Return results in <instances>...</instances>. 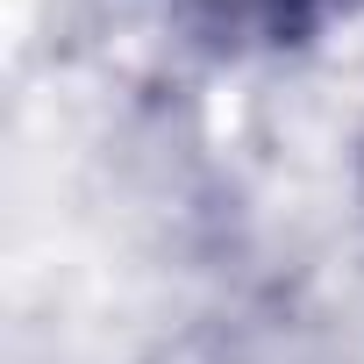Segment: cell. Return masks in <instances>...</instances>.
<instances>
[{"mask_svg":"<svg viewBox=\"0 0 364 364\" xmlns=\"http://www.w3.org/2000/svg\"><path fill=\"white\" fill-rule=\"evenodd\" d=\"M350 0H164V15L208 50H307Z\"/></svg>","mask_w":364,"mask_h":364,"instance_id":"1","label":"cell"}]
</instances>
